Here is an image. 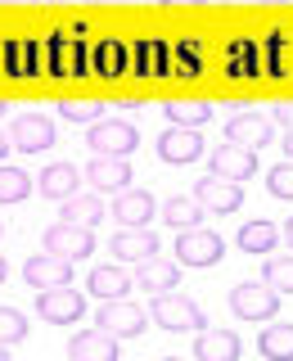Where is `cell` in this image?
Masks as SVG:
<instances>
[{
	"instance_id": "cell-1",
	"label": "cell",
	"mask_w": 293,
	"mask_h": 361,
	"mask_svg": "<svg viewBox=\"0 0 293 361\" xmlns=\"http://www.w3.org/2000/svg\"><path fill=\"white\" fill-rule=\"evenodd\" d=\"M149 321L163 325V330H172V334H185V330H203V325H208V316H203V307H199L194 298H185V293L167 289V293H154Z\"/></svg>"
},
{
	"instance_id": "cell-2",
	"label": "cell",
	"mask_w": 293,
	"mask_h": 361,
	"mask_svg": "<svg viewBox=\"0 0 293 361\" xmlns=\"http://www.w3.org/2000/svg\"><path fill=\"white\" fill-rule=\"evenodd\" d=\"M230 312L239 321H275L280 316V293L266 280H239L230 289Z\"/></svg>"
},
{
	"instance_id": "cell-3",
	"label": "cell",
	"mask_w": 293,
	"mask_h": 361,
	"mask_svg": "<svg viewBox=\"0 0 293 361\" xmlns=\"http://www.w3.org/2000/svg\"><path fill=\"white\" fill-rule=\"evenodd\" d=\"M90 149L95 154H113V158H131L140 149V131L127 118H95L90 122Z\"/></svg>"
},
{
	"instance_id": "cell-4",
	"label": "cell",
	"mask_w": 293,
	"mask_h": 361,
	"mask_svg": "<svg viewBox=\"0 0 293 361\" xmlns=\"http://www.w3.org/2000/svg\"><path fill=\"white\" fill-rule=\"evenodd\" d=\"M176 253H180V267H217L225 257V240L217 231L189 226V231H176Z\"/></svg>"
},
{
	"instance_id": "cell-5",
	"label": "cell",
	"mask_w": 293,
	"mask_h": 361,
	"mask_svg": "<svg viewBox=\"0 0 293 361\" xmlns=\"http://www.w3.org/2000/svg\"><path fill=\"white\" fill-rule=\"evenodd\" d=\"M37 316L50 325H77L86 316V298L82 289H68V285H54V289H41L37 293Z\"/></svg>"
},
{
	"instance_id": "cell-6",
	"label": "cell",
	"mask_w": 293,
	"mask_h": 361,
	"mask_svg": "<svg viewBox=\"0 0 293 361\" xmlns=\"http://www.w3.org/2000/svg\"><path fill=\"white\" fill-rule=\"evenodd\" d=\"M144 307H135L131 298H104V307H99V316H95V325L104 334H113V338H140L144 334Z\"/></svg>"
},
{
	"instance_id": "cell-7",
	"label": "cell",
	"mask_w": 293,
	"mask_h": 361,
	"mask_svg": "<svg viewBox=\"0 0 293 361\" xmlns=\"http://www.w3.org/2000/svg\"><path fill=\"white\" fill-rule=\"evenodd\" d=\"M194 199L208 217H225V212H239L244 185L239 180H225V176H203V180H194Z\"/></svg>"
},
{
	"instance_id": "cell-8",
	"label": "cell",
	"mask_w": 293,
	"mask_h": 361,
	"mask_svg": "<svg viewBox=\"0 0 293 361\" xmlns=\"http://www.w3.org/2000/svg\"><path fill=\"white\" fill-rule=\"evenodd\" d=\"M45 253H59L68 262H82V257L95 253V235L90 226H77V221H59L45 231Z\"/></svg>"
},
{
	"instance_id": "cell-9",
	"label": "cell",
	"mask_w": 293,
	"mask_h": 361,
	"mask_svg": "<svg viewBox=\"0 0 293 361\" xmlns=\"http://www.w3.org/2000/svg\"><path fill=\"white\" fill-rule=\"evenodd\" d=\"M82 180H90V190H95V195H118V190H127L135 176H131V163H127V158L95 154V158L86 163Z\"/></svg>"
},
{
	"instance_id": "cell-10",
	"label": "cell",
	"mask_w": 293,
	"mask_h": 361,
	"mask_svg": "<svg viewBox=\"0 0 293 361\" xmlns=\"http://www.w3.org/2000/svg\"><path fill=\"white\" fill-rule=\"evenodd\" d=\"M9 145L23 154H45L54 149V122L41 118V113H23V118L9 122Z\"/></svg>"
},
{
	"instance_id": "cell-11",
	"label": "cell",
	"mask_w": 293,
	"mask_h": 361,
	"mask_svg": "<svg viewBox=\"0 0 293 361\" xmlns=\"http://www.w3.org/2000/svg\"><path fill=\"white\" fill-rule=\"evenodd\" d=\"M158 158L163 163H176V167H189L203 158V135L194 127H167L158 135Z\"/></svg>"
},
{
	"instance_id": "cell-12",
	"label": "cell",
	"mask_w": 293,
	"mask_h": 361,
	"mask_svg": "<svg viewBox=\"0 0 293 361\" xmlns=\"http://www.w3.org/2000/svg\"><path fill=\"white\" fill-rule=\"evenodd\" d=\"M208 167L212 176H225V180H248L257 172V149H244V145H217V149L208 154Z\"/></svg>"
},
{
	"instance_id": "cell-13",
	"label": "cell",
	"mask_w": 293,
	"mask_h": 361,
	"mask_svg": "<svg viewBox=\"0 0 293 361\" xmlns=\"http://www.w3.org/2000/svg\"><path fill=\"white\" fill-rule=\"evenodd\" d=\"M23 280L32 289H54V285H73V262L59 253H37L23 262Z\"/></svg>"
},
{
	"instance_id": "cell-14",
	"label": "cell",
	"mask_w": 293,
	"mask_h": 361,
	"mask_svg": "<svg viewBox=\"0 0 293 361\" xmlns=\"http://www.w3.org/2000/svg\"><path fill=\"white\" fill-rule=\"evenodd\" d=\"M108 253L118 262H140V257H154L158 253V235L149 226H122L118 235L108 240Z\"/></svg>"
},
{
	"instance_id": "cell-15",
	"label": "cell",
	"mask_w": 293,
	"mask_h": 361,
	"mask_svg": "<svg viewBox=\"0 0 293 361\" xmlns=\"http://www.w3.org/2000/svg\"><path fill=\"white\" fill-rule=\"evenodd\" d=\"M158 212V203L149 190H118V199H113V221L118 226H149Z\"/></svg>"
},
{
	"instance_id": "cell-16",
	"label": "cell",
	"mask_w": 293,
	"mask_h": 361,
	"mask_svg": "<svg viewBox=\"0 0 293 361\" xmlns=\"http://www.w3.org/2000/svg\"><path fill=\"white\" fill-rule=\"evenodd\" d=\"M131 280L140 289H149V293H167V289H180V267L154 253V257H140V262H135V276Z\"/></svg>"
},
{
	"instance_id": "cell-17",
	"label": "cell",
	"mask_w": 293,
	"mask_h": 361,
	"mask_svg": "<svg viewBox=\"0 0 293 361\" xmlns=\"http://www.w3.org/2000/svg\"><path fill=\"white\" fill-rule=\"evenodd\" d=\"M32 185H37V195L41 199H68V195H77V190H82V167H73V163H50L45 167V172L32 180Z\"/></svg>"
},
{
	"instance_id": "cell-18",
	"label": "cell",
	"mask_w": 293,
	"mask_h": 361,
	"mask_svg": "<svg viewBox=\"0 0 293 361\" xmlns=\"http://www.w3.org/2000/svg\"><path fill=\"white\" fill-rule=\"evenodd\" d=\"M225 140L244 145V149H262V145H270V118H262V113H235L225 122Z\"/></svg>"
},
{
	"instance_id": "cell-19",
	"label": "cell",
	"mask_w": 293,
	"mask_h": 361,
	"mask_svg": "<svg viewBox=\"0 0 293 361\" xmlns=\"http://www.w3.org/2000/svg\"><path fill=\"white\" fill-rule=\"evenodd\" d=\"M68 357L73 361H118V338L104 330H82L68 343Z\"/></svg>"
},
{
	"instance_id": "cell-20",
	"label": "cell",
	"mask_w": 293,
	"mask_h": 361,
	"mask_svg": "<svg viewBox=\"0 0 293 361\" xmlns=\"http://www.w3.org/2000/svg\"><path fill=\"white\" fill-rule=\"evenodd\" d=\"M239 353H244V343L235 330H203L194 343L199 361H239Z\"/></svg>"
},
{
	"instance_id": "cell-21",
	"label": "cell",
	"mask_w": 293,
	"mask_h": 361,
	"mask_svg": "<svg viewBox=\"0 0 293 361\" xmlns=\"http://www.w3.org/2000/svg\"><path fill=\"white\" fill-rule=\"evenodd\" d=\"M59 217H63V221H77V226H90V231H95V226L104 221L108 212H104V199H99V195H82V190H77V195L59 199Z\"/></svg>"
},
{
	"instance_id": "cell-22",
	"label": "cell",
	"mask_w": 293,
	"mask_h": 361,
	"mask_svg": "<svg viewBox=\"0 0 293 361\" xmlns=\"http://www.w3.org/2000/svg\"><path fill=\"white\" fill-rule=\"evenodd\" d=\"M50 73L54 77H77L82 73V45L68 32H54L50 37Z\"/></svg>"
},
{
	"instance_id": "cell-23",
	"label": "cell",
	"mask_w": 293,
	"mask_h": 361,
	"mask_svg": "<svg viewBox=\"0 0 293 361\" xmlns=\"http://www.w3.org/2000/svg\"><path fill=\"white\" fill-rule=\"evenodd\" d=\"M86 289L95 293L99 302H104V298H127L131 271L127 267H95V271H90V280H86Z\"/></svg>"
},
{
	"instance_id": "cell-24",
	"label": "cell",
	"mask_w": 293,
	"mask_h": 361,
	"mask_svg": "<svg viewBox=\"0 0 293 361\" xmlns=\"http://www.w3.org/2000/svg\"><path fill=\"white\" fill-rule=\"evenodd\" d=\"M257 353L266 361H293V325H266L257 334Z\"/></svg>"
},
{
	"instance_id": "cell-25",
	"label": "cell",
	"mask_w": 293,
	"mask_h": 361,
	"mask_svg": "<svg viewBox=\"0 0 293 361\" xmlns=\"http://www.w3.org/2000/svg\"><path fill=\"white\" fill-rule=\"evenodd\" d=\"M275 240H280V231L270 221H244L239 226V235H235V244L244 248V253H270V248H275Z\"/></svg>"
},
{
	"instance_id": "cell-26",
	"label": "cell",
	"mask_w": 293,
	"mask_h": 361,
	"mask_svg": "<svg viewBox=\"0 0 293 361\" xmlns=\"http://www.w3.org/2000/svg\"><path fill=\"white\" fill-rule=\"evenodd\" d=\"M208 212L199 208V199H185V195H172L163 203V221L172 226V231H189V226H199Z\"/></svg>"
},
{
	"instance_id": "cell-27",
	"label": "cell",
	"mask_w": 293,
	"mask_h": 361,
	"mask_svg": "<svg viewBox=\"0 0 293 361\" xmlns=\"http://www.w3.org/2000/svg\"><path fill=\"white\" fill-rule=\"evenodd\" d=\"M90 63H95L99 77H122V73H127V45L104 37V41L95 45V54H90Z\"/></svg>"
},
{
	"instance_id": "cell-28",
	"label": "cell",
	"mask_w": 293,
	"mask_h": 361,
	"mask_svg": "<svg viewBox=\"0 0 293 361\" xmlns=\"http://www.w3.org/2000/svg\"><path fill=\"white\" fill-rule=\"evenodd\" d=\"M135 54V73H149V77H167V45L163 41H135L131 45Z\"/></svg>"
},
{
	"instance_id": "cell-29",
	"label": "cell",
	"mask_w": 293,
	"mask_h": 361,
	"mask_svg": "<svg viewBox=\"0 0 293 361\" xmlns=\"http://www.w3.org/2000/svg\"><path fill=\"white\" fill-rule=\"evenodd\" d=\"M163 113H167V122H172V127H194V131L203 127V122H212V109L199 104V99H172Z\"/></svg>"
},
{
	"instance_id": "cell-30",
	"label": "cell",
	"mask_w": 293,
	"mask_h": 361,
	"mask_svg": "<svg viewBox=\"0 0 293 361\" xmlns=\"http://www.w3.org/2000/svg\"><path fill=\"white\" fill-rule=\"evenodd\" d=\"M37 41L23 37V41H9L5 45V59H9V77H32L37 73Z\"/></svg>"
},
{
	"instance_id": "cell-31",
	"label": "cell",
	"mask_w": 293,
	"mask_h": 361,
	"mask_svg": "<svg viewBox=\"0 0 293 361\" xmlns=\"http://www.w3.org/2000/svg\"><path fill=\"white\" fill-rule=\"evenodd\" d=\"M32 195V176L23 167H5L0 163V203H23Z\"/></svg>"
},
{
	"instance_id": "cell-32",
	"label": "cell",
	"mask_w": 293,
	"mask_h": 361,
	"mask_svg": "<svg viewBox=\"0 0 293 361\" xmlns=\"http://www.w3.org/2000/svg\"><path fill=\"white\" fill-rule=\"evenodd\" d=\"M262 280L275 293H293V257H266V267H262Z\"/></svg>"
},
{
	"instance_id": "cell-33",
	"label": "cell",
	"mask_w": 293,
	"mask_h": 361,
	"mask_svg": "<svg viewBox=\"0 0 293 361\" xmlns=\"http://www.w3.org/2000/svg\"><path fill=\"white\" fill-rule=\"evenodd\" d=\"M27 338V316H23L18 307H0V343L14 348Z\"/></svg>"
},
{
	"instance_id": "cell-34",
	"label": "cell",
	"mask_w": 293,
	"mask_h": 361,
	"mask_svg": "<svg viewBox=\"0 0 293 361\" xmlns=\"http://www.w3.org/2000/svg\"><path fill=\"white\" fill-rule=\"evenodd\" d=\"M266 190L275 199H289L293 203V158H285L280 167H270V172H266Z\"/></svg>"
},
{
	"instance_id": "cell-35",
	"label": "cell",
	"mask_w": 293,
	"mask_h": 361,
	"mask_svg": "<svg viewBox=\"0 0 293 361\" xmlns=\"http://www.w3.org/2000/svg\"><path fill=\"white\" fill-rule=\"evenodd\" d=\"M99 109H104L99 99H63V104H59V113H63L68 122H95Z\"/></svg>"
},
{
	"instance_id": "cell-36",
	"label": "cell",
	"mask_w": 293,
	"mask_h": 361,
	"mask_svg": "<svg viewBox=\"0 0 293 361\" xmlns=\"http://www.w3.org/2000/svg\"><path fill=\"white\" fill-rule=\"evenodd\" d=\"M194 68H199V45L194 41H185V45H176V73H194Z\"/></svg>"
},
{
	"instance_id": "cell-37",
	"label": "cell",
	"mask_w": 293,
	"mask_h": 361,
	"mask_svg": "<svg viewBox=\"0 0 293 361\" xmlns=\"http://www.w3.org/2000/svg\"><path fill=\"white\" fill-rule=\"evenodd\" d=\"M248 59H253L257 63V50H253V45H239V50H235V77H248V73H257V68H248Z\"/></svg>"
},
{
	"instance_id": "cell-38",
	"label": "cell",
	"mask_w": 293,
	"mask_h": 361,
	"mask_svg": "<svg viewBox=\"0 0 293 361\" xmlns=\"http://www.w3.org/2000/svg\"><path fill=\"white\" fill-rule=\"evenodd\" d=\"M270 73H285V32L270 37Z\"/></svg>"
},
{
	"instance_id": "cell-39",
	"label": "cell",
	"mask_w": 293,
	"mask_h": 361,
	"mask_svg": "<svg viewBox=\"0 0 293 361\" xmlns=\"http://www.w3.org/2000/svg\"><path fill=\"white\" fill-rule=\"evenodd\" d=\"M270 118H275V122H280V127H285V131H289V127H293V104H280L275 113H270Z\"/></svg>"
},
{
	"instance_id": "cell-40",
	"label": "cell",
	"mask_w": 293,
	"mask_h": 361,
	"mask_svg": "<svg viewBox=\"0 0 293 361\" xmlns=\"http://www.w3.org/2000/svg\"><path fill=\"white\" fill-rule=\"evenodd\" d=\"M14 149V145H9V131H0V163H5V154Z\"/></svg>"
},
{
	"instance_id": "cell-41",
	"label": "cell",
	"mask_w": 293,
	"mask_h": 361,
	"mask_svg": "<svg viewBox=\"0 0 293 361\" xmlns=\"http://www.w3.org/2000/svg\"><path fill=\"white\" fill-rule=\"evenodd\" d=\"M285 154H289V158H293V127H289V131H285Z\"/></svg>"
},
{
	"instance_id": "cell-42",
	"label": "cell",
	"mask_w": 293,
	"mask_h": 361,
	"mask_svg": "<svg viewBox=\"0 0 293 361\" xmlns=\"http://www.w3.org/2000/svg\"><path fill=\"white\" fill-rule=\"evenodd\" d=\"M285 240H289V248H293V217L285 221Z\"/></svg>"
},
{
	"instance_id": "cell-43",
	"label": "cell",
	"mask_w": 293,
	"mask_h": 361,
	"mask_svg": "<svg viewBox=\"0 0 293 361\" xmlns=\"http://www.w3.org/2000/svg\"><path fill=\"white\" fill-rule=\"evenodd\" d=\"M163 5H203V0H163Z\"/></svg>"
},
{
	"instance_id": "cell-44",
	"label": "cell",
	"mask_w": 293,
	"mask_h": 361,
	"mask_svg": "<svg viewBox=\"0 0 293 361\" xmlns=\"http://www.w3.org/2000/svg\"><path fill=\"white\" fill-rule=\"evenodd\" d=\"M253 5H289V0H253Z\"/></svg>"
},
{
	"instance_id": "cell-45",
	"label": "cell",
	"mask_w": 293,
	"mask_h": 361,
	"mask_svg": "<svg viewBox=\"0 0 293 361\" xmlns=\"http://www.w3.org/2000/svg\"><path fill=\"white\" fill-rule=\"evenodd\" d=\"M5 276H9V267H5V257H0V285H5Z\"/></svg>"
},
{
	"instance_id": "cell-46",
	"label": "cell",
	"mask_w": 293,
	"mask_h": 361,
	"mask_svg": "<svg viewBox=\"0 0 293 361\" xmlns=\"http://www.w3.org/2000/svg\"><path fill=\"white\" fill-rule=\"evenodd\" d=\"M9 5H32V0H9Z\"/></svg>"
},
{
	"instance_id": "cell-47",
	"label": "cell",
	"mask_w": 293,
	"mask_h": 361,
	"mask_svg": "<svg viewBox=\"0 0 293 361\" xmlns=\"http://www.w3.org/2000/svg\"><path fill=\"white\" fill-rule=\"evenodd\" d=\"M5 353H9V348H5V343H0V361H5Z\"/></svg>"
},
{
	"instance_id": "cell-48",
	"label": "cell",
	"mask_w": 293,
	"mask_h": 361,
	"mask_svg": "<svg viewBox=\"0 0 293 361\" xmlns=\"http://www.w3.org/2000/svg\"><path fill=\"white\" fill-rule=\"evenodd\" d=\"M0 235H5V221H0Z\"/></svg>"
},
{
	"instance_id": "cell-49",
	"label": "cell",
	"mask_w": 293,
	"mask_h": 361,
	"mask_svg": "<svg viewBox=\"0 0 293 361\" xmlns=\"http://www.w3.org/2000/svg\"><path fill=\"white\" fill-rule=\"evenodd\" d=\"M0 113H5V104H0Z\"/></svg>"
}]
</instances>
